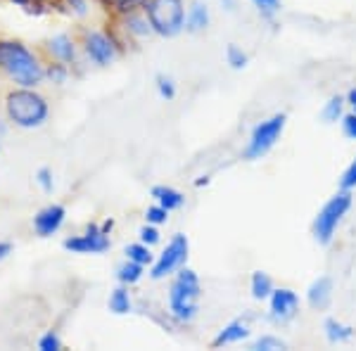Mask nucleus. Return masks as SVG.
<instances>
[{"mask_svg": "<svg viewBox=\"0 0 356 351\" xmlns=\"http://www.w3.org/2000/svg\"><path fill=\"white\" fill-rule=\"evenodd\" d=\"M300 311V297L292 290H273L271 292V318L278 323H288Z\"/></svg>", "mask_w": 356, "mask_h": 351, "instance_id": "1a4fd4ad", "label": "nucleus"}, {"mask_svg": "<svg viewBox=\"0 0 356 351\" xmlns=\"http://www.w3.org/2000/svg\"><path fill=\"white\" fill-rule=\"evenodd\" d=\"M226 57H228V65H231L233 69H243L247 65V55L238 48V45H228Z\"/></svg>", "mask_w": 356, "mask_h": 351, "instance_id": "b1692460", "label": "nucleus"}, {"mask_svg": "<svg viewBox=\"0 0 356 351\" xmlns=\"http://www.w3.org/2000/svg\"><path fill=\"white\" fill-rule=\"evenodd\" d=\"M110 309L114 311V313H129V311H131L129 292H126V290H114L112 297H110Z\"/></svg>", "mask_w": 356, "mask_h": 351, "instance_id": "aec40b11", "label": "nucleus"}, {"mask_svg": "<svg viewBox=\"0 0 356 351\" xmlns=\"http://www.w3.org/2000/svg\"><path fill=\"white\" fill-rule=\"evenodd\" d=\"M157 90H159V95L166 97V100H171V97L176 95L174 81H171V79H166V76H157Z\"/></svg>", "mask_w": 356, "mask_h": 351, "instance_id": "bb28decb", "label": "nucleus"}, {"mask_svg": "<svg viewBox=\"0 0 356 351\" xmlns=\"http://www.w3.org/2000/svg\"><path fill=\"white\" fill-rule=\"evenodd\" d=\"M252 3L264 17H273L280 10V0H252Z\"/></svg>", "mask_w": 356, "mask_h": 351, "instance_id": "a878e982", "label": "nucleus"}, {"mask_svg": "<svg viewBox=\"0 0 356 351\" xmlns=\"http://www.w3.org/2000/svg\"><path fill=\"white\" fill-rule=\"evenodd\" d=\"M86 50H88V55L93 57L97 65H110L114 60V45L102 33H90L88 41H86Z\"/></svg>", "mask_w": 356, "mask_h": 351, "instance_id": "9b49d317", "label": "nucleus"}, {"mask_svg": "<svg viewBox=\"0 0 356 351\" xmlns=\"http://www.w3.org/2000/svg\"><path fill=\"white\" fill-rule=\"evenodd\" d=\"M38 183H41L43 190H48V193L53 190V181H50V171H48V169H41V171H38Z\"/></svg>", "mask_w": 356, "mask_h": 351, "instance_id": "473e14b6", "label": "nucleus"}, {"mask_svg": "<svg viewBox=\"0 0 356 351\" xmlns=\"http://www.w3.org/2000/svg\"><path fill=\"white\" fill-rule=\"evenodd\" d=\"M188 259V238L186 235H176L169 243V247L162 252V256L157 259L152 268V278H164V275L174 273L178 266H183V261Z\"/></svg>", "mask_w": 356, "mask_h": 351, "instance_id": "0eeeda50", "label": "nucleus"}, {"mask_svg": "<svg viewBox=\"0 0 356 351\" xmlns=\"http://www.w3.org/2000/svg\"><path fill=\"white\" fill-rule=\"evenodd\" d=\"M140 275H143V263H136V261H131L129 259V263H124L122 268H119V280L122 283H136V280H140Z\"/></svg>", "mask_w": 356, "mask_h": 351, "instance_id": "6ab92c4d", "label": "nucleus"}, {"mask_svg": "<svg viewBox=\"0 0 356 351\" xmlns=\"http://www.w3.org/2000/svg\"><path fill=\"white\" fill-rule=\"evenodd\" d=\"M273 292V283L271 278H268L264 270H257L254 275H252V297L254 299H268Z\"/></svg>", "mask_w": 356, "mask_h": 351, "instance_id": "2eb2a0df", "label": "nucleus"}, {"mask_svg": "<svg viewBox=\"0 0 356 351\" xmlns=\"http://www.w3.org/2000/svg\"><path fill=\"white\" fill-rule=\"evenodd\" d=\"M8 114L22 129H33V126H41L48 117V102L31 90H17L8 97Z\"/></svg>", "mask_w": 356, "mask_h": 351, "instance_id": "7ed1b4c3", "label": "nucleus"}, {"mask_svg": "<svg viewBox=\"0 0 356 351\" xmlns=\"http://www.w3.org/2000/svg\"><path fill=\"white\" fill-rule=\"evenodd\" d=\"M207 24H209V13H207L202 3H195L191 13H188V28L191 31H202Z\"/></svg>", "mask_w": 356, "mask_h": 351, "instance_id": "f3484780", "label": "nucleus"}, {"mask_svg": "<svg viewBox=\"0 0 356 351\" xmlns=\"http://www.w3.org/2000/svg\"><path fill=\"white\" fill-rule=\"evenodd\" d=\"M140 240H143V243H145V245H157L159 243V233H157V230H154V228H143L140 230Z\"/></svg>", "mask_w": 356, "mask_h": 351, "instance_id": "2f4dec72", "label": "nucleus"}, {"mask_svg": "<svg viewBox=\"0 0 356 351\" xmlns=\"http://www.w3.org/2000/svg\"><path fill=\"white\" fill-rule=\"evenodd\" d=\"M5 254H10V245L8 243H0V259H3Z\"/></svg>", "mask_w": 356, "mask_h": 351, "instance_id": "72a5a7b5", "label": "nucleus"}, {"mask_svg": "<svg viewBox=\"0 0 356 351\" xmlns=\"http://www.w3.org/2000/svg\"><path fill=\"white\" fill-rule=\"evenodd\" d=\"M349 206H352V195H349V190H342V193H337L335 197H330L328 202L323 204V209L318 211L316 223H314L316 240H318L321 245H328L332 240V235H335L337 226H340L342 216L349 211Z\"/></svg>", "mask_w": 356, "mask_h": 351, "instance_id": "39448f33", "label": "nucleus"}, {"mask_svg": "<svg viewBox=\"0 0 356 351\" xmlns=\"http://www.w3.org/2000/svg\"><path fill=\"white\" fill-rule=\"evenodd\" d=\"M342 107H344V100L342 97H330L323 107V119L325 122H337L342 117Z\"/></svg>", "mask_w": 356, "mask_h": 351, "instance_id": "5701e85b", "label": "nucleus"}, {"mask_svg": "<svg viewBox=\"0 0 356 351\" xmlns=\"http://www.w3.org/2000/svg\"><path fill=\"white\" fill-rule=\"evenodd\" d=\"M110 247V240L105 238L102 230H97V226H88L86 235L81 238H72L65 243V250L79 252V254H100Z\"/></svg>", "mask_w": 356, "mask_h": 351, "instance_id": "6e6552de", "label": "nucleus"}, {"mask_svg": "<svg viewBox=\"0 0 356 351\" xmlns=\"http://www.w3.org/2000/svg\"><path fill=\"white\" fill-rule=\"evenodd\" d=\"M342 129H344V136L352 138V140H356V112L349 114V117H344Z\"/></svg>", "mask_w": 356, "mask_h": 351, "instance_id": "c756f323", "label": "nucleus"}, {"mask_svg": "<svg viewBox=\"0 0 356 351\" xmlns=\"http://www.w3.org/2000/svg\"><path fill=\"white\" fill-rule=\"evenodd\" d=\"M197 299H200V278L195 270L183 268L171 285L169 307L178 320H193L197 316Z\"/></svg>", "mask_w": 356, "mask_h": 351, "instance_id": "f03ea898", "label": "nucleus"}, {"mask_svg": "<svg viewBox=\"0 0 356 351\" xmlns=\"http://www.w3.org/2000/svg\"><path fill=\"white\" fill-rule=\"evenodd\" d=\"M126 256L131 259V261H136V263H150L152 261V254H150V250H147V245L143 243V245H129L126 247Z\"/></svg>", "mask_w": 356, "mask_h": 351, "instance_id": "412c9836", "label": "nucleus"}, {"mask_svg": "<svg viewBox=\"0 0 356 351\" xmlns=\"http://www.w3.org/2000/svg\"><path fill=\"white\" fill-rule=\"evenodd\" d=\"M145 10H147L150 26L159 36H176L186 26L183 0H147Z\"/></svg>", "mask_w": 356, "mask_h": 351, "instance_id": "20e7f679", "label": "nucleus"}, {"mask_svg": "<svg viewBox=\"0 0 356 351\" xmlns=\"http://www.w3.org/2000/svg\"><path fill=\"white\" fill-rule=\"evenodd\" d=\"M166 214H169V211H166L164 206H150V209H147V221H150V223H164Z\"/></svg>", "mask_w": 356, "mask_h": 351, "instance_id": "c85d7f7f", "label": "nucleus"}, {"mask_svg": "<svg viewBox=\"0 0 356 351\" xmlns=\"http://www.w3.org/2000/svg\"><path fill=\"white\" fill-rule=\"evenodd\" d=\"M340 188H342V190H352V188H356V159H354L352 164H349V169L344 171L342 181H340Z\"/></svg>", "mask_w": 356, "mask_h": 351, "instance_id": "cd10ccee", "label": "nucleus"}, {"mask_svg": "<svg viewBox=\"0 0 356 351\" xmlns=\"http://www.w3.org/2000/svg\"><path fill=\"white\" fill-rule=\"evenodd\" d=\"M250 335V327L243 320H233V323H228L223 330L216 335L214 339V347H223V344H235V342H243V339Z\"/></svg>", "mask_w": 356, "mask_h": 351, "instance_id": "ddd939ff", "label": "nucleus"}, {"mask_svg": "<svg viewBox=\"0 0 356 351\" xmlns=\"http://www.w3.org/2000/svg\"><path fill=\"white\" fill-rule=\"evenodd\" d=\"M349 102H352V107L356 109V88L349 90Z\"/></svg>", "mask_w": 356, "mask_h": 351, "instance_id": "f704fd0d", "label": "nucleus"}, {"mask_svg": "<svg viewBox=\"0 0 356 351\" xmlns=\"http://www.w3.org/2000/svg\"><path fill=\"white\" fill-rule=\"evenodd\" d=\"M325 335H328V339L332 344H337V342H347V339H352L354 337V330L349 325H342V323H337V320H325Z\"/></svg>", "mask_w": 356, "mask_h": 351, "instance_id": "dca6fc26", "label": "nucleus"}, {"mask_svg": "<svg viewBox=\"0 0 356 351\" xmlns=\"http://www.w3.org/2000/svg\"><path fill=\"white\" fill-rule=\"evenodd\" d=\"M41 349L43 351H57V349H60V337L53 335V332H50V335H45L41 339Z\"/></svg>", "mask_w": 356, "mask_h": 351, "instance_id": "7c9ffc66", "label": "nucleus"}, {"mask_svg": "<svg viewBox=\"0 0 356 351\" xmlns=\"http://www.w3.org/2000/svg\"><path fill=\"white\" fill-rule=\"evenodd\" d=\"M152 197H157L159 206H164L166 211H174V209H178V206H183V195L174 188H162V186L154 188Z\"/></svg>", "mask_w": 356, "mask_h": 351, "instance_id": "4468645a", "label": "nucleus"}, {"mask_svg": "<svg viewBox=\"0 0 356 351\" xmlns=\"http://www.w3.org/2000/svg\"><path fill=\"white\" fill-rule=\"evenodd\" d=\"M50 50H53V55L60 57L62 62H72L74 60V45L69 41L67 36H57L50 41Z\"/></svg>", "mask_w": 356, "mask_h": 351, "instance_id": "a211bd4d", "label": "nucleus"}, {"mask_svg": "<svg viewBox=\"0 0 356 351\" xmlns=\"http://www.w3.org/2000/svg\"><path fill=\"white\" fill-rule=\"evenodd\" d=\"M0 67L22 85H36L43 79V69L36 57L19 43H0Z\"/></svg>", "mask_w": 356, "mask_h": 351, "instance_id": "f257e3e1", "label": "nucleus"}, {"mask_svg": "<svg viewBox=\"0 0 356 351\" xmlns=\"http://www.w3.org/2000/svg\"><path fill=\"white\" fill-rule=\"evenodd\" d=\"M62 221H65V206L60 204H53V206H45V209L33 218V226H36L38 235H53L57 228L62 226Z\"/></svg>", "mask_w": 356, "mask_h": 351, "instance_id": "9d476101", "label": "nucleus"}, {"mask_svg": "<svg viewBox=\"0 0 356 351\" xmlns=\"http://www.w3.org/2000/svg\"><path fill=\"white\" fill-rule=\"evenodd\" d=\"M283 129H285V114H275V117L261 122L254 131H252V138L245 149V157L261 159L264 154L275 145V140H278L280 133H283Z\"/></svg>", "mask_w": 356, "mask_h": 351, "instance_id": "423d86ee", "label": "nucleus"}, {"mask_svg": "<svg viewBox=\"0 0 356 351\" xmlns=\"http://www.w3.org/2000/svg\"><path fill=\"white\" fill-rule=\"evenodd\" d=\"M102 5L114 13H134L140 5H145V0H102Z\"/></svg>", "mask_w": 356, "mask_h": 351, "instance_id": "4be33fe9", "label": "nucleus"}, {"mask_svg": "<svg viewBox=\"0 0 356 351\" xmlns=\"http://www.w3.org/2000/svg\"><path fill=\"white\" fill-rule=\"evenodd\" d=\"M309 304L314 309H328L330 299H332V280L330 278H318L314 280L309 287Z\"/></svg>", "mask_w": 356, "mask_h": 351, "instance_id": "f8f14e48", "label": "nucleus"}, {"mask_svg": "<svg viewBox=\"0 0 356 351\" xmlns=\"http://www.w3.org/2000/svg\"><path fill=\"white\" fill-rule=\"evenodd\" d=\"M252 349H264V351H275V349H285V342L278 337H271V335H264L254 342Z\"/></svg>", "mask_w": 356, "mask_h": 351, "instance_id": "393cba45", "label": "nucleus"}]
</instances>
